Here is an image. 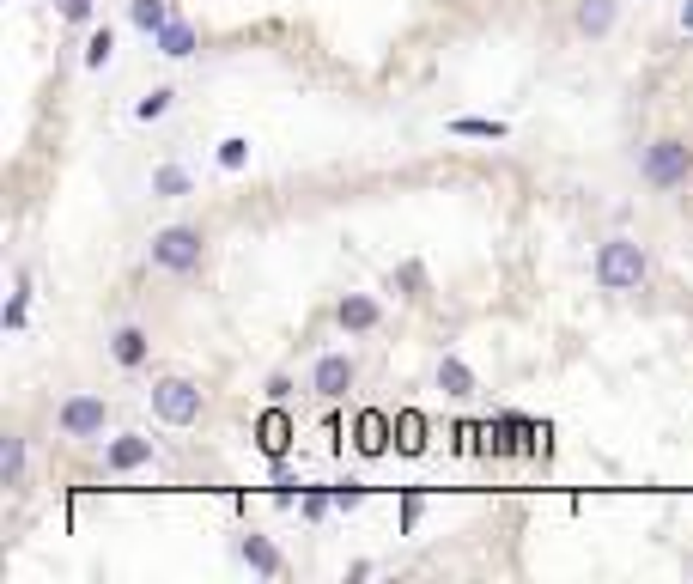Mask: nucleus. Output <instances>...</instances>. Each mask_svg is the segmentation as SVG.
<instances>
[{
    "label": "nucleus",
    "mask_w": 693,
    "mask_h": 584,
    "mask_svg": "<svg viewBox=\"0 0 693 584\" xmlns=\"http://www.w3.org/2000/svg\"><path fill=\"white\" fill-rule=\"evenodd\" d=\"M645 274H651V262H645V250L633 238H608L596 250V286L602 292H639Z\"/></svg>",
    "instance_id": "nucleus-1"
},
{
    "label": "nucleus",
    "mask_w": 693,
    "mask_h": 584,
    "mask_svg": "<svg viewBox=\"0 0 693 584\" xmlns=\"http://www.w3.org/2000/svg\"><path fill=\"white\" fill-rule=\"evenodd\" d=\"M639 177H645L651 189H681V183L693 177V146L675 140V134L651 140V146H645V159H639Z\"/></svg>",
    "instance_id": "nucleus-2"
},
{
    "label": "nucleus",
    "mask_w": 693,
    "mask_h": 584,
    "mask_svg": "<svg viewBox=\"0 0 693 584\" xmlns=\"http://www.w3.org/2000/svg\"><path fill=\"white\" fill-rule=\"evenodd\" d=\"M201 256H207L201 226H165L159 238H152V250H146V262H152V268H165V274H195Z\"/></svg>",
    "instance_id": "nucleus-3"
},
{
    "label": "nucleus",
    "mask_w": 693,
    "mask_h": 584,
    "mask_svg": "<svg viewBox=\"0 0 693 584\" xmlns=\"http://www.w3.org/2000/svg\"><path fill=\"white\" fill-rule=\"evenodd\" d=\"M152 414H159L165 426H195V420H201V384H189V378H159V384H152Z\"/></svg>",
    "instance_id": "nucleus-4"
},
{
    "label": "nucleus",
    "mask_w": 693,
    "mask_h": 584,
    "mask_svg": "<svg viewBox=\"0 0 693 584\" xmlns=\"http://www.w3.org/2000/svg\"><path fill=\"white\" fill-rule=\"evenodd\" d=\"M55 426H61V438H104L110 402H104V396H67L61 414H55Z\"/></svg>",
    "instance_id": "nucleus-5"
},
{
    "label": "nucleus",
    "mask_w": 693,
    "mask_h": 584,
    "mask_svg": "<svg viewBox=\"0 0 693 584\" xmlns=\"http://www.w3.org/2000/svg\"><path fill=\"white\" fill-rule=\"evenodd\" d=\"M353 378H359L353 353H323V359H317V372H311V390H317L323 402H341V396L353 390Z\"/></svg>",
    "instance_id": "nucleus-6"
},
{
    "label": "nucleus",
    "mask_w": 693,
    "mask_h": 584,
    "mask_svg": "<svg viewBox=\"0 0 693 584\" xmlns=\"http://www.w3.org/2000/svg\"><path fill=\"white\" fill-rule=\"evenodd\" d=\"M353 445H359L365 457H383V451L396 445V420L383 414V408H365V414L353 420Z\"/></svg>",
    "instance_id": "nucleus-7"
},
{
    "label": "nucleus",
    "mask_w": 693,
    "mask_h": 584,
    "mask_svg": "<svg viewBox=\"0 0 693 584\" xmlns=\"http://www.w3.org/2000/svg\"><path fill=\"white\" fill-rule=\"evenodd\" d=\"M146 463H152V438H140V432H122V438H110V445H104V469H110V475L146 469Z\"/></svg>",
    "instance_id": "nucleus-8"
},
{
    "label": "nucleus",
    "mask_w": 693,
    "mask_h": 584,
    "mask_svg": "<svg viewBox=\"0 0 693 584\" xmlns=\"http://www.w3.org/2000/svg\"><path fill=\"white\" fill-rule=\"evenodd\" d=\"M146 353H152V335H146L140 323H122V329L110 335V359L122 365V372H140V365H146Z\"/></svg>",
    "instance_id": "nucleus-9"
},
{
    "label": "nucleus",
    "mask_w": 693,
    "mask_h": 584,
    "mask_svg": "<svg viewBox=\"0 0 693 584\" xmlns=\"http://www.w3.org/2000/svg\"><path fill=\"white\" fill-rule=\"evenodd\" d=\"M256 445H262V457H274V463L292 451V414H286V408H268V414L256 420Z\"/></svg>",
    "instance_id": "nucleus-10"
},
{
    "label": "nucleus",
    "mask_w": 693,
    "mask_h": 584,
    "mask_svg": "<svg viewBox=\"0 0 693 584\" xmlns=\"http://www.w3.org/2000/svg\"><path fill=\"white\" fill-rule=\"evenodd\" d=\"M335 323H341L347 335H365V329H377V323H383V305H377V299H365V292H347V299L335 305Z\"/></svg>",
    "instance_id": "nucleus-11"
},
{
    "label": "nucleus",
    "mask_w": 693,
    "mask_h": 584,
    "mask_svg": "<svg viewBox=\"0 0 693 584\" xmlns=\"http://www.w3.org/2000/svg\"><path fill=\"white\" fill-rule=\"evenodd\" d=\"M614 13H621V0H578L572 25H578L584 37H608V31H614Z\"/></svg>",
    "instance_id": "nucleus-12"
},
{
    "label": "nucleus",
    "mask_w": 693,
    "mask_h": 584,
    "mask_svg": "<svg viewBox=\"0 0 693 584\" xmlns=\"http://www.w3.org/2000/svg\"><path fill=\"white\" fill-rule=\"evenodd\" d=\"M238 554H244L262 578H280V572H286V560H280V548H274L268 536H244V542H238Z\"/></svg>",
    "instance_id": "nucleus-13"
},
{
    "label": "nucleus",
    "mask_w": 693,
    "mask_h": 584,
    "mask_svg": "<svg viewBox=\"0 0 693 584\" xmlns=\"http://www.w3.org/2000/svg\"><path fill=\"white\" fill-rule=\"evenodd\" d=\"M396 451H402V457H420V451H426V414H420V408H402V414H396Z\"/></svg>",
    "instance_id": "nucleus-14"
},
{
    "label": "nucleus",
    "mask_w": 693,
    "mask_h": 584,
    "mask_svg": "<svg viewBox=\"0 0 693 584\" xmlns=\"http://www.w3.org/2000/svg\"><path fill=\"white\" fill-rule=\"evenodd\" d=\"M438 390H444V396H475L481 384H475V372H469L456 353H444V359H438Z\"/></svg>",
    "instance_id": "nucleus-15"
},
{
    "label": "nucleus",
    "mask_w": 693,
    "mask_h": 584,
    "mask_svg": "<svg viewBox=\"0 0 693 584\" xmlns=\"http://www.w3.org/2000/svg\"><path fill=\"white\" fill-rule=\"evenodd\" d=\"M128 19L146 31V37H159L171 25V0H128Z\"/></svg>",
    "instance_id": "nucleus-16"
},
{
    "label": "nucleus",
    "mask_w": 693,
    "mask_h": 584,
    "mask_svg": "<svg viewBox=\"0 0 693 584\" xmlns=\"http://www.w3.org/2000/svg\"><path fill=\"white\" fill-rule=\"evenodd\" d=\"M152 43H159V55H171V61H183V55H195V25H183V19H171L159 37H152Z\"/></svg>",
    "instance_id": "nucleus-17"
},
{
    "label": "nucleus",
    "mask_w": 693,
    "mask_h": 584,
    "mask_svg": "<svg viewBox=\"0 0 693 584\" xmlns=\"http://www.w3.org/2000/svg\"><path fill=\"white\" fill-rule=\"evenodd\" d=\"M0 475H7V487L25 481V438L19 432H7V445H0Z\"/></svg>",
    "instance_id": "nucleus-18"
},
{
    "label": "nucleus",
    "mask_w": 693,
    "mask_h": 584,
    "mask_svg": "<svg viewBox=\"0 0 693 584\" xmlns=\"http://www.w3.org/2000/svg\"><path fill=\"white\" fill-rule=\"evenodd\" d=\"M450 134H469V140H505V122H493V116H456Z\"/></svg>",
    "instance_id": "nucleus-19"
},
{
    "label": "nucleus",
    "mask_w": 693,
    "mask_h": 584,
    "mask_svg": "<svg viewBox=\"0 0 693 584\" xmlns=\"http://www.w3.org/2000/svg\"><path fill=\"white\" fill-rule=\"evenodd\" d=\"M152 195H189V171L183 165H159L152 171Z\"/></svg>",
    "instance_id": "nucleus-20"
},
{
    "label": "nucleus",
    "mask_w": 693,
    "mask_h": 584,
    "mask_svg": "<svg viewBox=\"0 0 693 584\" xmlns=\"http://www.w3.org/2000/svg\"><path fill=\"white\" fill-rule=\"evenodd\" d=\"M390 286L402 292V299H420V292H426V268H420V262H402V268L390 274Z\"/></svg>",
    "instance_id": "nucleus-21"
},
{
    "label": "nucleus",
    "mask_w": 693,
    "mask_h": 584,
    "mask_svg": "<svg viewBox=\"0 0 693 584\" xmlns=\"http://www.w3.org/2000/svg\"><path fill=\"white\" fill-rule=\"evenodd\" d=\"M171 98H177V92H171V86H159V92H146V98H140V104H134V116H140V122H159V116H165V110H171Z\"/></svg>",
    "instance_id": "nucleus-22"
},
{
    "label": "nucleus",
    "mask_w": 693,
    "mask_h": 584,
    "mask_svg": "<svg viewBox=\"0 0 693 584\" xmlns=\"http://www.w3.org/2000/svg\"><path fill=\"white\" fill-rule=\"evenodd\" d=\"M244 159H250V140H244V134L219 140V165H225V171H244Z\"/></svg>",
    "instance_id": "nucleus-23"
},
{
    "label": "nucleus",
    "mask_w": 693,
    "mask_h": 584,
    "mask_svg": "<svg viewBox=\"0 0 693 584\" xmlns=\"http://www.w3.org/2000/svg\"><path fill=\"white\" fill-rule=\"evenodd\" d=\"M110 55H116V37H110V31H92V43H86V67H110Z\"/></svg>",
    "instance_id": "nucleus-24"
},
{
    "label": "nucleus",
    "mask_w": 693,
    "mask_h": 584,
    "mask_svg": "<svg viewBox=\"0 0 693 584\" xmlns=\"http://www.w3.org/2000/svg\"><path fill=\"white\" fill-rule=\"evenodd\" d=\"M329 511H335V493H317V487L304 493V518H311V524H317V518H329Z\"/></svg>",
    "instance_id": "nucleus-25"
},
{
    "label": "nucleus",
    "mask_w": 693,
    "mask_h": 584,
    "mask_svg": "<svg viewBox=\"0 0 693 584\" xmlns=\"http://www.w3.org/2000/svg\"><path fill=\"white\" fill-rule=\"evenodd\" d=\"M25 299H31V292H25V280H19V292L7 299V329H13V335L25 329Z\"/></svg>",
    "instance_id": "nucleus-26"
},
{
    "label": "nucleus",
    "mask_w": 693,
    "mask_h": 584,
    "mask_svg": "<svg viewBox=\"0 0 693 584\" xmlns=\"http://www.w3.org/2000/svg\"><path fill=\"white\" fill-rule=\"evenodd\" d=\"M359 499H365L359 481H341V487H335V511H359Z\"/></svg>",
    "instance_id": "nucleus-27"
},
{
    "label": "nucleus",
    "mask_w": 693,
    "mask_h": 584,
    "mask_svg": "<svg viewBox=\"0 0 693 584\" xmlns=\"http://www.w3.org/2000/svg\"><path fill=\"white\" fill-rule=\"evenodd\" d=\"M55 13H61L67 25H80V19H92V0H55Z\"/></svg>",
    "instance_id": "nucleus-28"
},
{
    "label": "nucleus",
    "mask_w": 693,
    "mask_h": 584,
    "mask_svg": "<svg viewBox=\"0 0 693 584\" xmlns=\"http://www.w3.org/2000/svg\"><path fill=\"white\" fill-rule=\"evenodd\" d=\"M420 511H426V499H420V493H408V499H402V530H414V524H420Z\"/></svg>",
    "instance_id": "nucleus-29"
},
{
    "label": "nucleus",
    "mask_w": 693,
    "mask_h": 584,
    "mask_svg": "<svg viewBox=\"0 0 693 584\" xmlns=\"http://www.w3.org/2000/svg\"><path fill=\"white\" fill-rule=\"evenodd\" d=\"M681 31L693 37V0H681Z\"/></svg>",
    "instance_id": "nucleus-30"
}]
</instances>
